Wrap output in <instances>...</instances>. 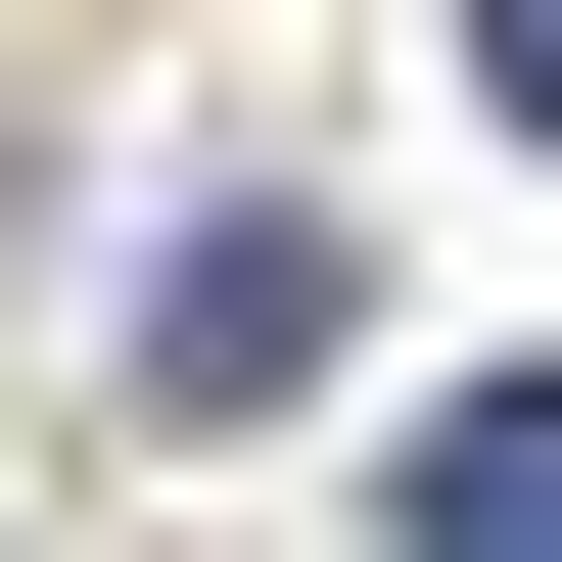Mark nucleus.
I'll return each mask as SVG.
<instances>
[{"instance_id":"f257e3e1","label":"nucleus","mask_w":562,"mask_h":562,"mask_svg":"<svg viewBox=\"0 0 562 562\" xmlns=\"http://www.w3.org/2000/svg\"><path fill=\"white\" fill-rule=\"evenodd\" d=\"M375 516H422V562H562V375H469V422L375 469Z\"/></svg>"},{"instance_id":"f03ea898","label":"nucleus","mask_w":562,"mask_h":562,"mask_svg":"<svg viewBox=\"0 0 562 562\" xmlns=\"http://www.w3.org/2000/svg\"><path fill=\"white\" fill-rule=\"evenodd\" d=\"M469 94H516V140H562V0H469Z\"/></svg>"}]
</instances>
